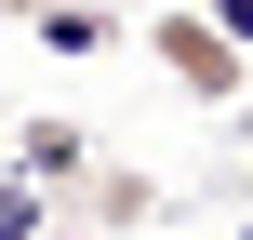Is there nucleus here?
<instances>
[{
	"label": "nucleus",
	"instance_id": "6",
	"mask_svg": "<svg viewBox=\"0 0 253 240\" xmlns=\"http://www.w3.org/2000/svg\"><path fill=\"white\" fill-rule=\"evenodd\" d=\"M0 13H40V0H0Z\"/></svg>",
	"mask_w": 253,
	"mask_h": 240
},
{
	"label": "nucleus",
	"instance_id": "4",
	"mask_svg": "<svg viewBox=\"0 0 253 240\" xmlns=\"http://www.w3.org/2000/svg\"><path fill=\"white\" fill-rule=\"evenodd\" d=\"M0 240H40V174H0Z\"/></svg>",
	"mask_w": 253,
	"mask_h": 240
},
{
	"label": "nucleus",
	"instance_id": "2",
	"mask_svg": "<svg viewBox=\"0 0 253 240\" xmlns=\"http://www.w3.org/2000/svg\"><path fill=\"white\" fill-rule=\"evenodd\" d=\"M13 160H27L40 187H80V174H93V134H80V120H13Z\"/></svg>",
	"mask_w": 253,
	"mask_h": 240
},
{
	"label": "nucleus",
	"instance_id": "5",
	"mask_svg": "<svg viewBox=\"0 0 253 240\" xmlns=\"http://www.w3.org/2000/svg\"><path fill=\"white\" fill-rule=\"evenodd\" d=\"M200 13H213V27H227V40L253 53V0H200Z\"/></svg>",
	"mask_w": 253,
	"mask_h": 240
},
{
	"label": "nucleus",
	"instance_id": "1",
	"mask_svg": "<svg viewBox=\"0 0 253 240\" xmlns=\"http://www.w3.org/2000/svg\"><path fill=\"white\" fill-rule=\"evenodd\" d=\"M147 53H160V80H173L187 107H227V94L253 80V67H240V40H227L200 0H160V13H147Z\"/></svg>",
	"mask_w": 253,
	"mask_h": 240
},
{
	"label": "nucleus",
	"instance_id": "3",
	"mask_svg": "<svg viewBox=\"0 0 253 240\" xmlns=\"http://www.w3.org/2000/svg\"><path fill=\"white\" fill-rule=\"evenodd\" d=\"M27 27H40V40H53V53H93V40H107V27H120V0H40V13H27Z\"/></svg>",
	"mask_w": 253,
	"mask_h": 240
}]
</instances>
